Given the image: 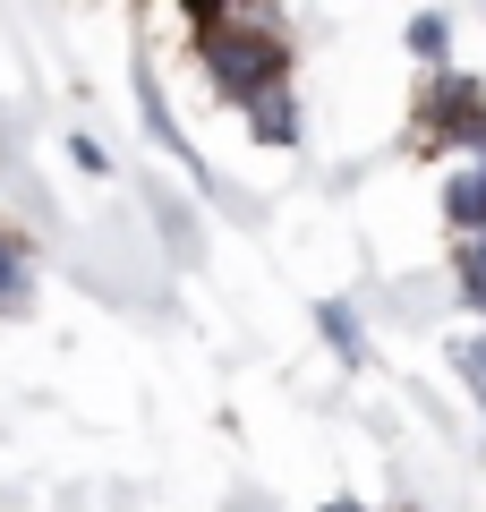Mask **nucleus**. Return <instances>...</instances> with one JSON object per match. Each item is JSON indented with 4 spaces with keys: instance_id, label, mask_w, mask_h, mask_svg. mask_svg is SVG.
I'll use <instances>...</instances> for the list:
<instances>
[{
    "instance_id": "nucleus-1",
    "label": "nucleus",
    "mask_w": 486,
    "mask_h": 512,
    "mask_svg": "<svg viewBox=\"0 0 486 512\" xmlns=\"http://www.w3.org/2000/svg\"><path fill=\"white\" fill-rule=\"evenodd\" d=\"M197 26H205V69H214V86H222V94L256 103V94L282 86V43H273V35H256V26H231L222 9H205Z\"/></svg>"
},
{
    "instance_id": "nucleus-2",
    "label": "nucleus",
    "mask_w": 486,
    "mask_h": 512,
    "mask_svg": "<svg viewBox=\"0 0 486 512\" xmlns=\"http://www.w3.org/2000/svg\"><path fill=\"white\" fill-rule=\"evenodd\" d=\"M26 291H35V274H26V248L9 231H0V316L9 308H26Z\"/></svg>"
},
{
    "instance_id": "nucleus-3",
    "label": "nucleus",
    "mask_w": 486,
    "mask_h": 512,
    "mask_svg": "<svg viewBox=\"0 0 486 512\" xmlns=\"http://www.w3.org/2000/svg\"><path fill=\"white\" fill-rule=\"evenodd\" d=\"M248 120H256V137H273V146H290V137H299V120H290V94L273 86V94H256L248 103Z\"/></svg>"
},
{
    "instance_id": "nucleus-4",
    "label": "nucleus",
    "mask_w": 486,
    "mask_h": 512,
    "mask_svg": "<svg viewBox=\"0 0 486 512\" xmlns=\"http://www.w3.org/2000/svg\"><path fill=\"white\" fill-rule=\"evenodd\" d=\"M452 222H469V231H478V222H486V163L452 180Z\"/></svg>"
},
{
    "instance_id": "nucleus-5",
    "label": "nucleus",
    "mask_w": 486,
    "mask_h": 512,
    "mask_svg": "<svg viewBox=\"0 0 486 512\" xmlns=\"http://www.w3.org/2000/svg\"><path fill=\"white\" fill-rule=\"evenodd\" d=\"M461 291H469V308L486 316V231H478V239L461 248Z\"/></svg>"
},
{
    "instance_id": "nucleus-6",
    "label": "nucleus",
    "mask_w": 486,
    "mask_h": 512,
    "mask_svg": "<svg viewBox=\"0 0 486 512\" xmlns=\"http://www.w3.org/2000/svg\"><path fill=\"white\" fill-rule=\"evenodd\" d=\"M452 367L469 376V393H478V410H486V333H469V342L452 350Z\"/></svg>"
},
{
    "instance_id": "nucleus-7",
    "label": "nucleus",
    "mask_w": 486,
    "mask_h": 512,
    "mask_svg": "<svg viewBox=\"0 0 486 512\" xmlns=\"http://www.w3.org/2000/svg\"><path fill=\"white\" fill-rule=\"evenodd\" d=\"M324 333H333L342 359H359V325H350V308H324Z\"/></svg>"
},
{
    "instance_id": "nucleus-8",
    "label": "nucleus",
    "mask_w": 486,
    "mask_h": 512,
    "mask_svg": "<svg viewBox=\"0 0 486 512\" xmlns=\"http://www.w3.org/2000/svg\"><path fill=\"white\" fill-rule=\"evenodd\" d=\"M410 43H418L427 60H435V52H444V18H418V26H410Z\"/></svg>"
},
{
    "instance_id": "nucleus-9",
    "label": "nucleus",
    "mask_w": 486,
    "mask_h": 512,
    "mask_svg": "<svg viewBox=\"0 0 486 512\" xmlns=\"http://www.w3.org/2000/svg\"><path fill=\"white\" fill-rule=\"evenodd\" d=\"M333 512H350V504H333Z\"/></svg>"
}]
</instances>
